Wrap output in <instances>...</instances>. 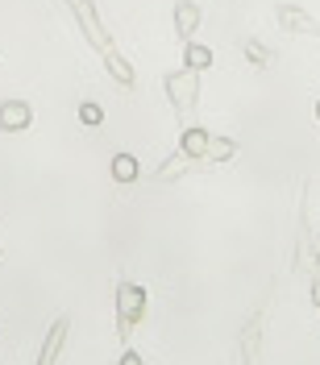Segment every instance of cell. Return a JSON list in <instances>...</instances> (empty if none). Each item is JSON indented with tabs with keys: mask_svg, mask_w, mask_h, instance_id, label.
Listing matches in <instances>:
<instances>
[{
	"mask_svg": "<svg viewBox=\"0 0 320 365\" xmlns=\"http://www.w3.org/2000/svg\"><path fill=\"white\" fill-rule=\"evenodd\" d=\"M162 88H166V96H171V104H175V113H179L183 129H187V113L200 104V71L183 67V71H175V75H166Z\"/></svg>",
	"mask_w": 320,
	"mask_h": 365,
	"instance_id": "1",
	"label": "cell"
},
{
	"mask_svg": "<svg viewBox=\"0 0 320 365\" xmlns=\"http://www.w3.org/2000/svg\"><path fill=\"white\" fill-rule=\"evenodd\" d=\"M141 316H146V291L137 282H121L116 287V332H121V341H129V332Z\"/></svg>",
	"mask_w": 320,
	"mask_h": 365,
	"instance_id": "2",
	"label": "cell"
},
{
	"mask_svg": "<svg viewBox=\"0 0 320 365\" xmlns=\"http://www.w3.org/2000/svg\"><path fill=\"white\" fill-rule=\"evenodd\" d=\"M71 9H75V17H79V25H84L88 42H91V46H100V54H104V50H113V42H109V34H104V25H100V17L91 13V0H71Z\"/></svg>",
	"mask_w": 320,
	"mask_h": 365,
	"instance_id": "3",
	"label": "cell"
},
{
	"mask_svg": "<svg viewBox=\"0 0 320 365\" xmlns=\"http://www.w3.org/2000/svg\"><path fill=\"white\" fill-rule=\"evenodd\" d=\"M29 120H34V108L25 100H4L0 104V129L4 133H21V129H29Z\"/></svg>",
	"mask_w": 320,
	"mask_h": 365,
	"instance_id": "4",
	"label": "cell"
},
{
	"mask_svg": "<svg viewBox=\"0 0 320 365\" xmlns=\"http://www.w3.org/2000/svg\"><path fill=\"white\" fill-rule=\"evenodd\" d=\"M204 21V13H200V4H191V0H179L175 4V34L183 38V46L196 42V29Z\"/></svg>",
	"mask_w": 320,
	"mask_h": 365,
	"instance_id": "5",
	"label": "cell"
},
{
	"mask_svg": "<svg viewBox=\"0 0 320 365\" xmlns=\"http://www.w3.org/2000/svg\"><path fill=\"white\" fill-rule=\"evenodd\" d=\"M279 25L287 29V34H308V38H320V25L304 13V9H296V4H279Z\"/></svg>",
	"mask_w": 320,
	"mask_h": 365,
	"instance_id": "6",
	"label": "cell"
},
{
	"mask_svg": "<svg viewBox=\"0 0 320 365\" xmlns=\"http://www.w3.org/2000/svg\"><path fill=\"white\" fill-rule=\"evenodd\" d=\"M67 332H71V319H54L50 324V336H46L42 344V357H38V365H59V349H63V341H67Z\"/></svg>",
	"mask_w": 320,
	"mask_h": 365,
	"instance_id": "7",
	"label": "cell"
},
{
	"mask_svg": "<svg viewBox=\"0 0 320 365\" xmlns=\"http://www.w3.org/2000/svg\"><path fill=\"white\" fill-rule=\"evenodd\" d=\"M208 129H200V125H187L183 129V137H179V150L187 154V158H204L208 154Z\"/></svg>",
	"mask_w": 320,
	"mask_h": 365,
	"instance_id": "8",
	"label": "cell"
},
{
	"mask_svg": "<svg viewBox=\"0 0 320 365\" xmlns=\"http://www.w3.org/2000/svg\"><path fill=\"white\" fill-rule=\"evenodd\" d=\"M183 67H191V71H208L212 67V50L200 42H187L183 46Z\"/></svg>",
	"mask_w": 320,
	"mask_h": 365,
	"instance_id": "9",
	"label": "cell"
},
{
	"mask_svg": "<svg viewBox=\"0 0 320 365\" xmlns=\"http://www.w3.org/2000/svg\"><path fill=\"white\" fill-rule=\"evenodd\" d=\"M187 162H191V158H187L183 150H179V154H171L166 162H159V182H175L183 170H187Z\"/></svg>",
	"mask_w": 320,
	"mask_h": 365,
	"instance_id": "10",
	"label": "cell"
},
{
	"mask_svg": "<svg viewBox=\"0 0 320 365\" xmlns=\"http://www.w3.org/2000/svg\"><path fill=\"white\" fill-rule=\"evenodd\" d=\"M237 154V141H229V137H208V162H229Z\"/></svg>",
	"mask_w": 320,
	"mask_h": 365,
	"instance_id": "11",
	"label": "cell"
},
{
	"mask_svg": "<svg viewBox=\"0 0 320 365\" xmlns=\"http://www.w3.org/2000/svg\"><path fill=\"white\" fill-rule=\"evenodd\" d=\"M104 63H109V71H113V79L116 83H134V67L116 54V50H104Z\"/></svg>",
	"mask_w": 320,
	"mask_h": 365,
	"instance_id": "12",
	"label": "cell"
},
{
	"mask_svg": "<svg viewBox=\"0 0 320 365\" xmlns=\"http://www.w3.org/2000/svg\"><path fill=\"white\" fill-rule=\"evenodd\" d=\"M113 179L116 182H134L137 179V158L134 154H116L113 158Z\"/></svg>",
	"mask_w": 320,
	"mask_h": 365,
	"instance_id": "13",
	"label": "cell"
},
{
	"mask_svg": "<svg viewBox=\"0 0 320 365\" xmlns=\"http://www.w3.org/2000/svg\"><path fill=\"white\" fill-rule=\"evenodd\" d=\"M79 120H84V125H100V120H104V108H100V104H79Z\"/></svg>",
	"mask_w": 320,
	"mask_h": 365,
	"instance_id": "14",
	"label": "cell"
},
{
	"mask_svg": "<svg viewBox=\"0 0 320 365\" xmlns=\"http://www.w3.org/2000/svg\"><path fill=\"white\" fill-rule=\"evenodd\" d=\"M246 58H250L254 67H266L271 63V50H262L258 42H246Z\"/></svg>",
	"mask_w": 320,
	"mask_h": 365,
	"instance_id": "15",
	"label": "cell"
},
{
	"mask_svg": "<svg viewBox=\"0 0 320 365\" xmlns=\"http://www.w3.org/2000/svg\"><path fill=\"white\" fill-rule=\"evenodd\" d=\"M116 365H141V357H137L134 349H125V353H121V361H116Z\"/></svg>",
	"mask_w": 320,
	"mask_h": 365,
	"instance_id": "16",
	"label": "cell"
},
{
	"mask_svg": "<svg viewBox=\"0 0 320 365\" xmlns=\"http://www.w3.org/2000/svg\"><path fill=\"white\" fill-rule=\"evenodd\" d=\"M312 299H316V307H320V282H316V287H312Z\"/></svg>",
	"mask_w": 320,
	"mask_h": 365,
	"instance_id": "17",
	"label": "cell"
},
{
	"mask_svg": "<svg viewBox=\"0 0 320 365\" xmlns=\"http://www.w3.org/2000/svg\"><path fill=\"white\" fill-rule=\"evenodd\" d=\"M316 116H320V100H316Z\"/></svg>",
	"mask_w": 320,
	"mask_h": 365,
	"instance_id": "18",
	"label": "cell"
}]
</instances>
